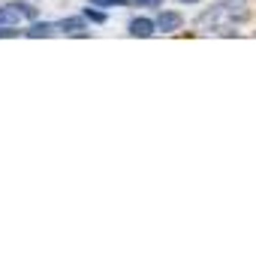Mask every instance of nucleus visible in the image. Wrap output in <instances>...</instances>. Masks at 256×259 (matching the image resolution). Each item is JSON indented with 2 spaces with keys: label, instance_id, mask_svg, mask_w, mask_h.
Here are the masks:
<instances>
[{
  "label": "nucleus",
  "instance_id": "1",
  "mask_svg": "<svg viewBox=\"0 0 256 259\" xmlns=\"http://www.w3.org/2000/svg\"><path fill=\"white\" fill-rule=\"evenodd\" d=\"M61 30V24H52V21H33L30 30H24L30 39H46V36H55Z\"/></svg>",
  "mask_w": 256,
  "mask_h": 259
},
{
  "label": "nucleus",
  "instance_id": "2",
  "mask_svg": "<svg viewBox=\"0 0 256 259\" xmlns=\"http://www.w3.org/2000/svg\"><path fill=\"white\" fill-rule=\"evenodd\" d=\"M181 24H184L181 12H160V18H157V27H160L163 33H172V30H178Z\"/></svg>",
  "mask_w": 256,
  "mask_h": 259
},
{
  "label": "nucleus",
  "instance_id": "3",
  "mask_svg": "<svg viewBox=\"0 0 256 259\" xmlns=\"http://www.w3.org/2000/svg\"><path fill=\"white\" fill-rule=\"evenodd\" d=\"M157 30V21L151 18H133L130 21V36H151Z\"/></svg>",
  "mask_w": 256,
  "mask_h": 259
},
{
  "label": "nucleus",
  "instance_id": "4",
  "mask_svg": "<svg viewBox=\"0 0 256 259\" xmlns=\"http://www.w3.org/2000/svg\"><path fill=\"white\" fill-rule=\"evenodd\" d=\"M61 30L69 36H81L84 33V18H64L61 21Z\"/></svg>",
  "mask_w": 256,
  "mask_h": 259
},
{
  "label": "nucleus",
  "instance_id": "5",
  "mask_svg": "<svg viewBox=\"0 0 256 259\" xmlns=\"http://www.w3.org/2000/svg\"><path fill=\"white\" fill-rule=\"evenodd\" d=\"M84 15H88V18H91V21H97V24H100V21H106V15H103V12H100V9H88V12H84Z\"/></svg>",
  "mask_w": 256,
  "mask_h": 259
},
{
  "label": "nucleus",
  "instance_id": "6",
  "mask_svg": "<svg viewBox=\"0 0 256 259\" xmlns=\"http://www.w3.org/2000/svg\"><path fill=\"white\" fill-rule=\"evenodd\" d=\"M88 3H91V6H106V9H109V6H121V0H88Z\"/></svg>",
  "mask_w": 256,
  "mask_h": 259
},
{
  "label": "nucleus",
  "instance_id": "7",
  "mask_svg": "<svg viewBox=\"0 0 256 259\" xmlns=\"http://www.w3.org/2000/svg\"><path fill=\"white\" fill-rule=\"evenodd\" d=\"M136 6H163V0H136Z\"/></svg>",
  "mask_w": 256,
  "mask_h": 259
},
{
  "label": "nucleus",
  "instance_id": "8",
  "mask_svg": "<svg viewBox=\"0 0 256 259\" xmlns=\"http://www.w3.org/2000/svg\"><path fill=\"white\" fill-rule=\"evenodd\" d=\"M178 3H196V0H178Z\"/></svg>",
  "mask_w": 256,
  "mask_h": 259
}]
</instances>
